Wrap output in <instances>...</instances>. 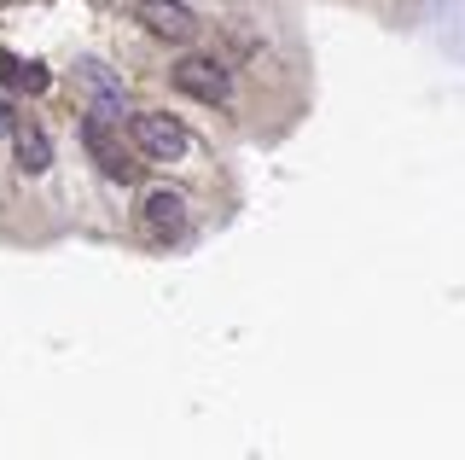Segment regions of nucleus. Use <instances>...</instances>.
<instances>
[{
	"mask_svg": "<svg viewBox=\"0 0 465 460\" xmlns=\"http://www.w3.org/2000/svg\"><path fill=\"white\" fill-rule=\"evenodd\" d=\"M12 146H18V169L24 175H47L53 169V140L41 123H12Z\"/></svg>",
	"mask_w": 465,
	"mask_h": 460,
	"instance_id": "obj_6",
	"label": "nucleus"
},
{
	"mask_svg": "<svg viewBox=\"0 0 465 460\" xmlns=\"http://www.w3.org/2000/svg\"><path fill=\"white\" fill-rule=\"evenodd\" d=\"M82 82L94 88V117H105V123H123V88H116V76L99 59H87L82 65Z\"/></svg>",
	"mask_w": 465,
	"mask_h": 460,
	"instance_id": "obj_7",
	"label": "nucleus"
},
{
	"mask_svg": "<svg viewBox=\"0 0 465 460\" xmlns=\"http://www.w3.org/2000/svg\"><path fill=\"white\" fill-rule=\"evenodd\" d=\"M128 135H134V146H140L145 157H157V164H174V157L193 146L186 123L169 117V111H140V117H128Z\"/></svg>",
	"mask_w": 465,
	"mask_h": 460,
	"instance_id": "obj_3",
	"label": "nucleus"
},
{
	"mask_svg": "<svg viewBox=\"0 0 465 460\" xmlns=\"http://www.w3.org/2000/svg\"><path fill=\"white\" fill-rule=\"evenodd\" d=\"M134 24H145L157 41H174V47L198 35V12L186 0H134Z\"/></svg>",
	"mask_w": 465,
	"mask_h": 460,
	"instance_id": "obj_5",
	"label": "nucleus"
},
{
	"mask_svg": "<svg viewBox=\"0 0 465 460\" xmlns=\"http://www.w3.org/2000/svg\"><path fill=\"white\" fill-rule=\"evenodd\" d=\"M0 76H6V88H18V94H47V82H53L35 59H12V53L0 59Z\"/></svg>",
	"mask_w": 465,
	"mask_h": 460,
	"instance_id": "obj_8",
	"label": "nucleus"
},
{
	"mask_svg": "<svg viewBox=\"0 0 465 460\" xmlns=\"http://www.w3.org/2000/svg\"><path fill=\"white\" fill-rule=\"evenodd\" d=\"M140 227L157 239V245H174V239H186V227H193V215H186V198L174 193V186H152L140 205Z\"/></svg>",
	"mask_w": 465,
	"mask_h": 460,
	"instance_id": "obj_4",
	"label": "nucleus"
},
{
	"mask_svg": "<svg viewBox=\"0 0 465 460\" xmlns=\"http://www.w3.org/2000/svg\"><path fill=\"white\" fill-rule=\"evenodd\" d=\"M174 88L186 99H203V105H227L232 99V70L215 59V53H186L174 65Z\"/></svg>",
	"mask_w": 465,
	"mask_h": 460,
	"instance_id": "obj_2",
	"label": "nucleus"
},
{
	"mask_svg": "<svg viewBox=\"0 0 465 460\" xmlns=\"http://www.w3.org/2000/svg\"><path fill=\"white\" fill-rule=\"evenodd\" d=\"M0 135H12V105L0 99Z\"/></svg>",
	"mask_w": 465,
	"mask_h": 460,
	"instance_id": "obj_9",
	"label": "nucleus"
},
{
	"mask_svg": "<svg viewBox=\"0 0 465 460\" xmlns=\"http://www.w3.org/2000/svg\"><path fill=\"white\" fill-rule=\"evenodd\" d=\"M116 128L123 123H105V117H82V146L87 157L99 164V175L116 181V186H128V181H140V164H134V152L116 140Z\"/></svg>",
	"mask_w": 465,
	"mask_h": 460,
	"instance_id": "obj_1",
	"label": "nucleus"
}]
</instances>
